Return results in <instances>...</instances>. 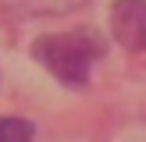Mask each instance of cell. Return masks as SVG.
I'll return each instance as SVG.
<instances>
[{
  "mask_svg": "<svg viewBox=\"0 0 146 142\" xmlns=\"http://www.w3.org/2000/svg\"><path fill=\"white\" fill-rule=\"evenodd\" d=\"M107 43L96 28H75V32H54V36H39L32 43V57L57 78L61 85L82 89L89 85V71L93 64L104 57Z\"/></svg>",
  "mask_w": 146,
  "mask_h": 142,
  "instance_id": "obj_1",
  "label": "cell"
},
{
  "mask_svg": "<svg viewBox=\"0 0 146 142\" xmlns=\"http://www.w3.org/2000/svg\"><path fill=\"white\" fill-rule=\"evenodd\" d=\"M111 36L118 39V46L146 53V0H114Z\"/></svg>",
  "mask_w": 146,
  "mask_h": 142,
  "instance_id": "obj_2",
  "label": "cell"
},
{
  "mask_svg": "<svg viewBox=\"0 0 146 142\" xmlns=\"http://www.w3.org/2000/svg\"><path fill=\"white\" fill-rule=\"evenodd\" d=\"M14 11H25V14H61L78 7L82 0H7Z\"/></svg>",
  "mask_w": 146,
  "mask_h": 142,
  "instance_id": "obj_3",
  "label": "cell"
},
{
  "mask_svg": "<svg viewBox=\"0 0 146 142\" xmlns=\"http://www.w3.org/2000/svg\"><path fill=\"white\" fill-rule=\"evenodd\" d=\"M0 142H36V128L25 117H0Z\"/></svg>",
  "mask_w": 146,
  "mask_h": 142,
  "instance_id": "obj_4",
  "label": "cell"
}]
</instances>
